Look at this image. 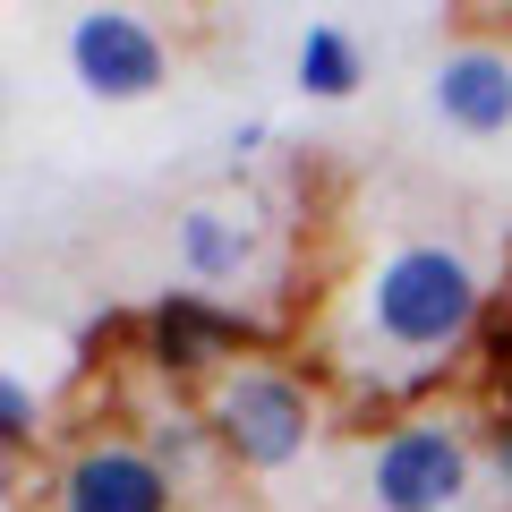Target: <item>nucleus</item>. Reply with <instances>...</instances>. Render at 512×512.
Here are the masks:
<instances>
[{
    "instance_id": "obj_1",
    "label": "nucleus",
    "mask_w": 512,
    "mask_h": 512,
    "mask_svg": "<svg viewBox=\"0 0 512 512\" xmlns=\"http://www.w3.org/2000/svg\"><path fill=\"white\" fill-rule=\"evenodd\" d=\"M478 325H487V291H478L470 256L444 239H410L359 282V359L367 376H376V359L410 367V393H427L470 350Z\"/></svg>"
},
{
    "instance_id": "obj_2",
    "label": "nucleus",
    "mask_w": 512,
    "mask_h": 512,
    "mask_svg": "<svg viewBox=\"0 0 512 512\" xmlns=\"http://www.w3.org/2000/svg\"><path fill=\"white\" fill-rule=\"evenodd\" d=\"M205 427H214V444L239 461V470H282V461L308 453L316 402H308V384H299L291 367L248 359L222 384H205Z\"/></svg>"
},
{
    "instance_id": "obj_3",
    "label": "nucleus",
    "mask_w": 512,
    "mask_h": 512,
    "mask_svg": "<svg viewBox=\"0 0 512 512\" xmlns=\"http://www.w3.org/2000/svg\"><path fill=\"white\" fill-rule=\"evenodd\" d=\"M367 487H376V512H453L461 487H470V427L427 419V410L384 427Z\"/></svg>"
},
{
    "instance_id": "obj_4",
    "label": "nucleus",
    "mask_w": 512,
    "mask_h": 512,
    "mask_svg": "<svg viewBox=\"0 0 512 512\" xmlns=\"http://www.w3.org/2000/svg\"><path fill=\"white\" fill-rule=\"evenodd\" d=\"M265 342V325L205 291H180V299H154L146 308V367L171 384H222L231 367H248V350Z\"/></svg>"
},
{
    "instance_id": "obj_5",
    "label": "nucleus",
    "mask_w": 512,
    "mask_h": 512,
    "mask_svg": "<svg viewBox=\"0 0 512 512\" xmlns=\"http://www.w3.org/2000/svg\"><path fill=\"white\" fill-rule=\"evenodd\" d=\"M69 69L86 94H103V103H137V94H154L171 77V43L154 35L137 9H86V18L69 26Z\"/></svg>"
},
{
    "instance_id": "obj_6",
    "label": "nucleus",
    "mask_w": 512,
    "mask_h": 512,
    "mask_svg": "<svg viewBox=\"0 0 512 512\" xmlns=\"http://www.w3.org/2000/svg\"><path fill=\"white\" fill-rule=\"evenodd\" d=\"M171 487L180 478L128 436H86L69 461H60V487L52 504L60 512H171Z\"/></svg>"
},
{
    "instance_id": "obj_7",
    "label": "nucleus",
    "mask_w": 512,
    "mask_h": 512,
    "mask_svg": "<svg viewBox=\"0 0 512 512\" xmlns=\"http://www.w3.org/2000/svg\"><path fill=\"white\" fill-rule=\"evenodd\" d=\"M436 120L461 128V137H504L512 128V52L495 43H461V52L436 60Z\"/></svg>"
},
{
    "instance_id": "obj_8",
    "label": "nucleus",
    "mask_w": 512,
    "mask_h": 512,
    "mask_svg": "<svg viewBox=\"0 0 512 512\" xmlns=\"http://www.w3.org/2000/svg\"><path fill=\"white\" fill-rule=\"evenodd\" d=\"M256 222L248 214H222V205H188L180 214V265L197 291H239L256 274Z\"/></svg>"
},
{
    "instance_id": "obj_9",
    "label": "nucleus",
    "mask_w": 512,
    "mask_h": 512,
    "mask_svg": "<svg viewBox=\"0 0 512 512\" xmlns=\"http://www.w3.org/2000/svg\"><path fill=\"white\" fill-rule=\"evenodd\" d=\"M367 77V52L350 43V26H308L299 35V94H316V103H350Z\"/></svg>"
},
{
    "instance_id": "obj_10",
    "label": "nucleus",
    "mask_w": 512,
    "mask_h": 512,
    "mask_svg": "<svg viewBox=\"0 0 512 512\" xmlns=\"http://www.w3.org/2000/svg\"><path fill=\"white\" fill-rule=\"evenodd\" d=\"M205 444H214V427H205V419H188V410H154V419H146V453L163 461L171 478H180V470H197V461H205ZM214 453H222V444H214Z\"/></svg>"
},
{
    "instance_id": "obj_11",
    "label": "nucleus",
    "mask_w": 512,
    "mask_h": 512,
    "mask_svg": "<svg viewBox=\"0 0 512 512\" xmlns=\"http://www.w3.org/2000/svg\"><path fill=\"white\" fill-rule=\"evenodd\" d=\"M35 427H43L35 384H26V376H9V384H0V444H9V453H26V444H35Z\"/></svg>"
},
{
    "instance_id": "obj_12",
    "label": "nucleus",
    "mask_w": 512,
    "mask_h": 512,
    "mask_svg": "<svg viewBox=\"0 0 512 512\" xmlns=\"http://www.w3.org/2000/svg\"><path fill=\"white\" fill-rule=\"evenodd\" d=\"M495 478L512 487V419H504V436H495Z\"/></svg>"
}]
</instances>
